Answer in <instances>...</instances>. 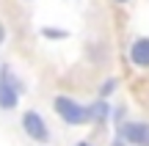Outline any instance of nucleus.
<instances>
[{"mask_svg": "<svg viewBox=\"0 0 149 146\" xmlns=\"http://www.w3.org/2000/svg\"><path fill=\"white\" fill-rule=\"evenodd\" d=\"M53 110H55V116H58L64 124H69V127H80V124H88L91 121L88 105H80L77 99L66 97V94H58V97L53 99Z\"/></svg>", "mask_w": 149, "mask_h": 146, "instance_id": "obj_1", "label": "nucleus"}, {"mask_svg": "<svg viewBox=\"0 0 149 146\" xmlns=\"http://www.w3.org/2000/svg\"><path fill=\"white\" fill-rule=\"evenodd\" d=\"M22 83L8 66H0V110H14L22 97Z\"/></svg>", "mask_w": 149, "mask_h": 146, "instance_id": "obj_2", "label": "nucleus"}, {"mask_svg": "<svg viewBox=\"0 0 149 146\" xmlns=\"http://www.w3.org/2000/svg\"><path fill=\"white\" fill-rule=\"evenodd\" d=\"M19 124H22V132H25L33 143H50V138H53L47 121H44V116L39 113V110H25Z\"/></svg>", "mask_w": 149, "mask_h": 146, "instance_id": "obj_3", "label": "nucleus"}, {"mask_svg": "<svg viewBox=\"0 0 149 146\" xmlns=\"http://www.w3.org/2000/svg\"><path fill=\"white\" fill-rule=\"evenodd\" d=\"M119 138L133 146H149V121H124L119 127Z\"/></svg>", "mask_w": 149, "mask_h": 146, "instance_id": "obj_4", "label": "nucleus"}, {"mask_svg": "<svg viewBox=\"0 0 149 146\" xmlns=\"http://www.w3.org/2000/svg\"><path fill=\"white\" fill-rule=\"evenodd\" d=\"M130 64L135 69H149V36H138L130 44Z\"/></svg>", "mask_w": 149, "mask_h": 146, "instance_id": "obj_5", "label": "nucleus"}, {"mask_svg": "<svg viewBox=\"0 0 149 146\" xmlns=\"http://www.w3.org/2000/svg\"><path fill=\"white\" fill-rule=\"evenodd\" d=\"M111 113H113V108L105 102V99H97L94 105H88V116H91V121H97V124L108 121V119H111Z\"/></svg>", "mask_w": 149, "mask_h": 146, "instance_id": "obj_6", "label": "nucleus"}, {"mask_svg": "<svg viewBox=\"0 0 149 146\" xmlns=\"http://www.w3.org/2000/svg\"><path fill=\"white\" fill-rule=\"evenodd\" d=\"M44 39H66V30H58V28H42Z\"/></svg>", "mask_w": 149, "mask_h": 146, "instance_id": "obj_7", "label": "nucleus"}, {"mask_svg": "<svg viewBox=\"0 0 149 146\" xmlns=\"http://www.w3.org/2000/svg\"><path fill=\"white\" fill-rule=\"evenodd\" d=\"M113 88H116V80H105V83H102V97L113 94Z\"/></svg>", "mask_w": 149, "mask_h": 146, "instance_id": "obj_8", "label": "nucleus"}, {"mask_svg": "<svg viewBox=\"0 0 149 146\" xmlns=\"http://www.w3.org/2000/svg\"><path fill=\"white\" fill-rule=\"evenodd\" d=\"M3 42H6V25L0 22V44H3Z\"/></svg>", "mask_w": 149, "mask_h": 146, "instance_id": "obj_9", "label": "nucleus"}, {"mask_svg": "<svg viewBox=\"0 0 149 146\" xmlns=\"http://www.w3.org/2000/svg\"><path fill=\"white\" fill-rule=\"evenodd\" d=\"M111 146H127V143H124V141H122V138H116V141H113Z\"/></svg>", "mask_w": 149, "mask_h": 146, "instance_id": "obj_10", "label": "nucleus"}, {"mask_svg": "<svg viewBox=\"0 0 149 146\" xmlns=\"http://www.w3.org/2000/svg\"><path fill=\"white\" fill-rule=\"evenodd\" d=\"M74 146H91L88 141H77V143H74Z\"/></svg>", "mask_w": 149, "mask_h": 146, "instance_id": "obj_11", "label": "nucleus"}, {"mask_svg": "<svg viewBox=\"0 0 149 146\" xmlns=\"http://www.w3.org/2000/svg\"><path fill=\"white\" fill-rule=\"evenodd\" d=\"M113 3H127V0H113Z\"/></svg>", "mask_w": 149, "mask_h": 146, "instance_id": "obj_12", "label": "nucleus"}]
</instances>
